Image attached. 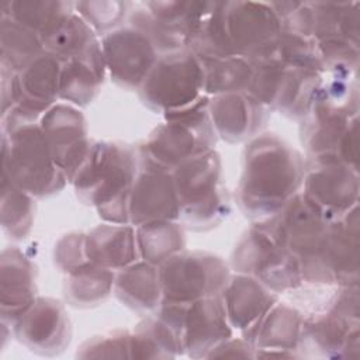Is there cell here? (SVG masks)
<instances>
[{"label": "cell", "instance_id": "ac0fdd59", "mask_svg": "<svg viewBox=\"0 0 360 360\" xmlns=\"http://www.w3.org/2000/svg\"><path fill=\"white\" fill-rule=\"evenodd\" d=\"M187 305L163 301L131 330L132 359H174L184 354V314Z\"/></svg>", "mask_w": 360, "mask_h": 360}, {"label": "cell", "instance_id": "d6986e66", "mask_svg": "<svg viewBox=\"0 0 360 360\" xmlns=\"http://www.w3.org/2000/svg\"><path fill=\"white\" fill-rule=\"evenodd\" d=\"M359 318L336 308L330 301L309 318H304L301 347L325 357L357 359L360 353Z\"/></svg>", "mask_w": 360, "mask_h": 360}, {"label": "cell", "instance_id": "f546056e", "mask_svg": "<svg viewBox=\"0 0 360 360\" xmlns=\"http://www.w3.org/2000/svg\"><path fill=\"white\" fill-rule=\"evenodd\" d=\"M105 72L104 55L62 62L59 100L79 108L89 105L100 93Z\"/></svg>", "mask_w": 360, "mask_h": 360}, {"label": "cell", "instance_id": "74e56055", "mask_svg": "<svg viewBox=\"0 0 360 360\" xmlns=\"http://www.w3.org/2000/svg\"><path fill=\"white\" fill-rule=\"evenodd\" d=\"M77 359H132L131 330L115 329L84 340L77 352Z\"/></svg>", "mask_w": 360, "mask_h": 360}, {"label": "cell", "instance_id": "52a82bcc", "mask_svg": "<svg viewBox=\"0 0 360 360\" xmlns=\"http://www.w3.org/2000/svg\"><path fill=\"white\" fill-rule=\"evenodd\" d=\"M256 224L298 259L304 284L338 287L332 283L322 260L329 221L305 200L301 191L277 214Z\"/></svg>", "mask_w": 360, "mask_h": 360}, {"label": "cell", "instance_id": "4dcf8cb0", "mask_svg": "<svg viewBox=\"0 0 360 360\" xmlns=\"http://www.w3.org/2000/svg\"><path fill=\"white\" fill-rule=\"evenodd\" d=\"M114 270L87 262L65 274V301L75 308H94L110 298L114 288Z\"/></svg>", "mask_w": 360, "mask_h": 360}, {"label": "cell", "instance_id": "3957f363", "mask_svg": "<svg viewBox=\"0 0 360 360\" xmlns=\"http://www.w3.org/2000/svg\"><path fill=\"white\" fill-rule=\"evenodd\" d=\"M139 152L118 141H97L70 180L80 202L94 207L104 222L129 224V193Z\"/></svg>", "mask_w": 360, "mask_h": 360}, {"label": "cell", "instance_id": "ba28073f", "mask_svg": "<svg viewBox=\"0 0 360 360\" xmlns=\"http://www.w3.org/2000/svg\"><path fill=\"white\" fill-rule=\"evenodd\" d=\"M210 97L197 104L163 117L138 148L145 160L173 172L183 162L215 149L218 136L208 114Z\"/></svg>", "mask_w": 360, "mask_h": 360}, {"label": "cell", "instance_id": "1f68e13d", "mask_svg": "<svg viewBox=\"0 0 360 360\" xmlns=\"http://www.w3.org/2000/svg\"><path fill=\"white\" fill-rule=\"evenodd\" d=\"M139 259L160 266L186 249V228L179 221H155L135 226Z\"/></svg>", "mask_w": 360, "mask_h": 360}, {"label": "cell", "instance_id": "44dd1931", "mask_svg": "<svg viewBox=\"0 0 360 360\" xmlns=\"http://www.w3.org/2000/svg\"><path fill=\"white\" fill-rule=\"evenodd\" d=\"M304 315L295 307L280 300L269 309L259 325L245 338L256 349V359L300 357Z\"/></svg>", "mask_w": 360, "mask_h": 360}, {"label": "cell", "instance_id": "603a6c76", "mask_svg": "<svg viewBox=\"0 0 360 360\" xmlns=\"http://www.w3.org/2000/svg\"><path fill=\"white\" fill-rule=\"evenodd\" d=\"M233 336L221 295L200 298L187 305L184 314V354L207 359L208 353Z\"/></svg>", "mask_w": 360, "mask_h": 360}, {"label": "cell", "instance_id": "83f0119b", "mask_svg": "<svg viewBox=\"0 0 360 360\" xmlns=\"http://www.w3.org/2000/svg\"><path fill=\"white\" fill-rule=\"evenodd\" d=\"M89 260L97 266L118 271L139 260L135 226L104 222L86 233Z\"/></svg>", "mask_w": 360, "mask_h": 360}, {"label": "cell", "instance_id": "8992f818", "mask_svg": "<svg viewBox=\"0 0 360 360\" xmlns=\"http://www.w3.org/2000/svg\"><path fill=\"white\" fill-rule=\"evenodd\" d=\"M179 201V222L195 232L210 231L231 214L221 155L212 149L197 155L173 172Z\"/></svg>", "mask_w": 360, "mask_h": 360}, {"label": "cell", "instance_id": "7402d4cb", "mask_svg": "<svg viewBox=\"0 0 360 360\" xmlns=\"http://www.w3.org/2000/svg\"><path fill=\"white\" fill-rule=\"evenodd\" d=\"M62 60L44 52L15 73L11 107L17 105L41 118L59 100Z\"/></svg>", "mask_w": 360, "mask_h": 360}, {"label": "cell", "instance_id": "30bf717a", "mask_svg": "<svg viewBox=\"0 0 360 360\" xmlns=\"http://www.w3.org/2000/svg\"><path fill=\"white\" fill-rule=\"evenodd\" d=\"M231 267L235 273L257 278L278 295L304 285L298 259L256 222L236 242L231 255Z\"/></svg>", "mask_w": 360, "mask_h": 360}, {"label": "cell", "instance_id": "cb8c5ba5", "mask_svg": "<svg viewBox=\"0 0 360 360\" xmlns=\"http://www.w3.org/2000/svg\"><path fill=\"white\" fill-rule=\"evenodd\" d=\"M221 298L232 329L246 336L280 300V295L269 290L257 278L235 273L231 274Z\"/></svg>", "mask_w": 360, "mask_h": 360}, {"label": "cell", "instance_id": "8fae6325", "mask_svg": "<svg viewBox=\"0 0 360 360\" xmlns=\"http://www.w3.org/2000/svg\"><path fill=\"white\" fill-rule=\"evenodd\" d=\"M214 1H146L131 11L129 24L141 30L159 55L190 49Z\"/></svg>", "mask_w": 360, "mask_h": 360}, {"label": "cell", "instance_id": "8d00e7d4", "mask_svg": "<svg viewBox=\"0 0 360 360\" xmlns=\"http://www.w3.org/2000/svg\"><path fill=\"white\" fill-rule=\"evenodd\" d=\"M75 10L97 35H105L121 27V22L129 10V4L118 0L76 1Z\"/></svg>", "mask_w": 360, "mask_h": 360}, {"label": "cell", "instance_id": "d6a6232c", "mask_svg": "<svg viewBox=\"0 0 360 360\" xmlns=\"http://www.w3.org/2000/svg\"><path fill=\"white\" fill-rule=\"evenodd\" d=\"M44 52V44L37 32L7 15H0L1 68L18 73Z\"/></svg>", "mask_w": 360, "mask_h": 360}, {"label": "cell", "instance_id": "9a60e30c", "mask_svg": "<svg viewBox=\"0 0 360 360\" xmlns=\"http://www.w3.org/2000/svg\"><path fill=\"white\" fill-rule=\"evenodd\" d=\"M11 329L13 336L30 352L45 357L59 356L72 340V323L66 307L51 297H37Z\"/></svg>", "mask_w": 360, "mask_h": 360}, {"label": "cell", "instance_id": "ffe728a7", "mask_svg": "<svg viewBox=\"0 0 360 360\" xmlns=\"http://www.w3.org/2000/svg\"><path fill=\"white\" fill-rule=\"evenodd\" d=\"M271 111L248 91L210 97L208 114L218 138L228 143L250 141L264 127Z\"/></svg>", "mask_w": 360, "mask_h": 360}, {"label": "cell", "instance_id": "d590c367", "mask_svg": "<svg viewBox=\"0 0 360 360\" xmlns=\"http://www.w3.org/2000/svg\"><path fill=\"white\" fill-rule=\"evenodd\" d=\"M0 180L1 229L13 240H22L30 235L34 225L35 197L21 190L6 177Z\"/></svg>", "mask_w": 360, "mask_h": 360}, {"label": "cell", "instance_id": "836d02e7", "mask_svg": "<svg viewBox=\"0 0 360 360\" xmlns=\"http://www.w3.org/2000/svg\"><path fill=\"white\" fill-rule=\"evenodd\" d=\"M204 70V93L208 97L248 91L253 65L240 56L200 58Z\"/></svg>", "mask_w": 360, "mask_h": 360}, {"label": "cell", "instance_id": "f1b7e54d", "mask_svg": "<svg viewBox=\"0 0 360 360\" xmlns=\"http://www.w3.org/2000/svg\"><path fill=\"white\" fill-rule=\"evenodd\" d=\"M41 41L45 52L56 56L62 62L103 55L98 35L76 13V10L45 32L41 37Z\"/></svg>", "mask_w": 360, "mask_h": 360}, {"label": "cell", "instance_id": "2e32d148", "mask_svg": "<svg viewBox=\"0 0 360 360\" xmlns=\"http://www.w3.org/2000/svg\"><path fill=\"white\" fill-rule=\"evenodd\" d=\"M39 127L53 162L70 183L93 143L84 114L79 107L56 103L41 117Z\"/></svg>", "mask_w": 360, "mask_h": 360}, {"label": "cell", "instance_id": "7a4b0ae2", "mask_svg": "<svg viewBox=\"0 0 360 360\" xmlns=\"http://www.w3.org/2000/svg\"><path fill=\"white\" fill-rule=\"evenodd\" d=\"M281 30L271 3L214 1L190 49L198 58L240 56L256 62L270 53Z\"/></svg>", "mask_w": 360, "mask_h": 360}, {"label": "cell", "instance_id": "e0dca14e", "mask_svg": "<svg viewBox=\"0 0 360 360\" xmlns=\"http://www.w3.org/2000/svg\"><path fill=\"white\" fill-rule=\"evenodd\" d=\"M179 221V201L172 172L139 156V169L129 193V224Z\"/></svg>", "mask_w": 360, "mask_h": 360}, {"label": "cell", "instance_id": "ab89813d", "mask_svg": "<svg viewBox=\"0 0 360 360\" xmlns=\"http://www.w3.org/2000/svg\"><path fill=\"white\" fill-rule=\"evenodd\" d=\"M207 359H256V349L245 338L232 336L214 347Z\"/></svg>", "mask_w": 360, "mask_h": 360}, {"label": "cell", "instance_id": "4316f807", "mask_svg": "<svg viewBox=\"0 0 360 360\" xmlns=\"http://www.w3.org/2000/svg\"><path fill=\"white\" fill-rule=\"evenodd\" d=\"M112 294L127 308L148 315L163 302L159 267L142 259L115 271Z\"/></svg>", "mask_w": 360, "mask_h": 360}, {"label": "cell", "instance_id": "9c48e42d", "mask_svg": "<svg viewBox=\"0 0 360 360\" xmlns=\"http://www.w3.org/2000/svg\"><path fill=\"white\" fill-rule=\"evenodd\" d=\"M138 94L143 105L163 117L197 104L207 96L201 59L191 49L160 55Z\"/></svg>", "mask_w": 360, "mask_h": 360}, {"label": "cell", "instance_id": "5bb4252c", "mask_svg": "<svg viewBox=\"0 0 360 360\" xmlns=\"http://www.w3.org/2000/svg\"><path fill=\"white\" fill-rule=\"evenodd\" d=\"M100 41L111 80L124 90L138 91L160 56L152 41L131 24L107 32Z\"/></svg>", "mask_w": 360, "mask_h": 360}, {"label": "cell", "instance_id": "484cf974", "mask_svg": "<svg viewBox=\"0 0 360 360\" xmlns=\"http://www.w3.org/2000/svg\"><path fill=\"white\" fill-rule=\"evenodd\" d=\"M322 260L335 285L359 284V207L329 222Z\"/></svg>", "mask_w": 360, "mask_h": 360}, {"label": "cell", "instance_id": "7c38bea8", "mask_svg": "<svg viewBox=\"0 0 360 360\" xmlns=\"http://www.w3.org/2000/svg\"><path fill=\"white\" fill-rule=\"evenodd\" d=\"M226 262L207 250H181L159 266L163 301L188 305L221 295L231 277Z\"/></svg>", "mask_w": 360, "mask_h": 360}, {"label": "cell", "instance_id": "4fadbf2b", "mask_svg": "<svg viewBox=\"0 0 360 360\" xmlns=\"http://www.w3.org/2000/svg\"><path fill=\"white\" fill-rule=\"evenodd\" d=\"M359 170L338 162H309L301 194L329 222L359 207Z\"/></svg>", "mask_w": 360, "mask_h": 360}, {"label": "cell", "instance_id": "6da1fadb", "mask_svg": "<svg viewBox=\"0 0 360 360\" xmlns=\"http://www.w3.org/2000/svg\"><path fill=\"white\" fill-rule=\"evenodd\" d=\"M307 163L300 150L276 134L248 141L236 187V204L253 222L277 214L301 191Z\"/></svg>", "mask_w": 360, "mask_h": 360}, {"label": "cell", "instance_id": "e575fe53", "mask_svg": "<svg viewBox=\"0 0 360 360\" xmlns=\"http://www.w3.org/2000/svg\"><path fill=\"white\" fill-rule=\"evenodd\" d=\"M73 11L75 3L59 0H13L1 6V15L25 25L39 38Z\"/></svg>", "mask_w": 360, "mask_h": 360}, {"label": "cell", "instance_id": "277c9868", "mask_svg": "<svg viewBox=\"0 0 360 360\" xmlns=\"http://www.w3.org/2000/svg\"><path fill=\"white\" fill-rule=\"evenodd\" d=\"M1 177L35 198L58 194L69 183L52 159L39 121L1 115Z\"/></svg>", "mask_w": 360, "mask_h": 360}, {"label": "cell", "instance_id": "d4e9b609", "mask_svg": "<svg viewBox=\"0 0 360 360\" xmlns=\"http://www.w3.org/2000/svg\"><path fill=\"white\" fill-rule=\"evenodd\" d=\"M37 300L35 266L15 246L3 249L0 257V315L13 325Z\"/></svg>", "mask_w": 360, "mask_h": 360}, {"label": "cell", "instance_id": "5b68a950", "mask_svg": "<svg viewBox=\"0 0 360 360\" xmlns=\"http://www.w3.org/2000/svg\"><path fill=\"white\" fill-rule=\"evenodd\" d=\"M301 143L309 162H338L359 170V94L322 91L300 121Z\"/></svg>", "mask_w": 360, "mask_h": 360}, {"label": "cell", "instance_id": "f35d334b", "mask_svg": "<svg viewBox=\"0 0 360 360\" xmlns=\"http://www.w3.org/2000/svg\"><path fill=\"white\" fill-rule=\"evenodd\" d=\"M87 256V236L83 232H69L63 235L55 245L53 263L63 274L86 264Z\"/></svg>", "mask_w": 360, "mask_h": 360}]
</instances>
